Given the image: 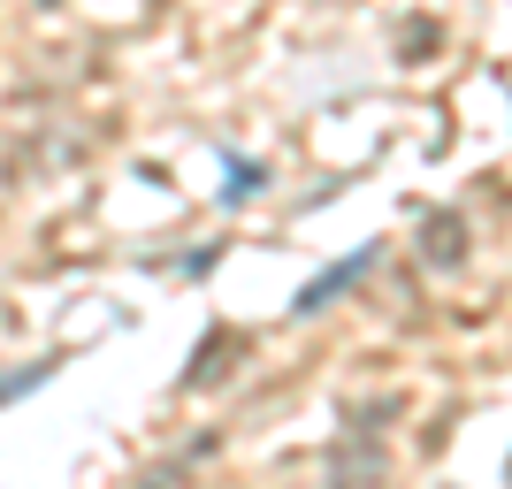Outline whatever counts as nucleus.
Segmentation results:
<instances>
[{
  "instance_id": "nucleus-1",
  "label": "nucleus",
  "mask_w": 512,
  "mask_h": 489,
  "mask_svg": "<svg viewBox=\"0 0 512 489\" xmlns=\"http://www.w3.org/2000/svg\"><path fill=\"white\" fill-rule=\"evenodd\" d=\"M367 268H375V245H360V253H352V260H337V268H321V276L299 291V314H329V298H337V291H352V283H360Z\"/></svg>"
},
{
  "instance_id": "nucleus-2",
  "label": "nucleus",
  "mask_w": 512,
  "mask_h": 489,
  "mask_svg": "<svg viewBox=\"0 0 512 489\" xmlns=\"http://www.w3.org/2000/svg\"><path fill=\"white\" fill-rule=\"evenodd\" d=\"M459 253H467V245H459V214H436V222H428V260H436V268H459Z\"/></svg>"
},
{
  "instance_id": "nucleus-3",
  "label": "nucleus",
  "mask_w": 512,
  "mask_h": 489,
  "mask_svg": "<svg viewBox=\"0 0 512 489\" xmlns=\"http://www.w3.org/2000/svg\"><path fill=\"white\" fill-rule=\"evenodd\" d=\"M46 375H54V360H31V367H16V375H0V405H16L23 390H39Z\"/></svg>"
},
{
  "instance_id": "nucleus-4",
  "label": "nucleus",
  "mask_w": 512,
  "mask_h": 489,
  "mask_svg": "<svg viewBox=\"0 0 512 489\" xmlns=\"http://www.w3.org/2000/svg\"><path fill=\"white\" fill-rule=\"evenodd\" d=\"M245 192H260V169L245 161V169H230V199H245Z\"/></svg>"
}]
</instances>
